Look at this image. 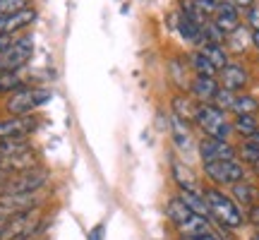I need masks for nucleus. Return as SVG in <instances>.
Listing matches in <instances>:
<instances>
[{
    "label": "nucleus",
    "instance_id": "f704fd0d",
    "mask_svg": "<svg viewBox=\"0 0 259 240\" xmlns=\"http://www.w3.org/2000/svg\"><path fill=\"white\" fill-rule=\"evenodd\" d=\"M250 223H254V226H259V202L254 204L250 209Z\"/></svg>",
    "mask_w": 259,
    "mask_h": 240
},
{
    "label": "nucleus",
    "instance_id": "a19ab883",
    "mask_svg": "<svg viewBox=\"0 0 259 240\" xmlns=\"http://www.w3.org/2000/svg\"><path fill=\"white\" fill-rule=\"evenodd\" d=\"M252 168H254V173L259 176V161H254V164H252Z\"/></svg>",
    "mask_w": 259,
    "mask_h": 240
},
{
    "label": "nucleus",
    "instance_id": "c85d7f7f",
    "mask_svg": "<svg viewBox=\"0 0 259 240\" xmlns=\"http://www.w3.org/2000/svg\"><path fill=\"white\" fill-rule=\"evenodd\" d=\"M24 8H31V0H0V17L15 15Z\"/></svg>",
    "mask_w": 259,
    "mask_h": 240
},
{
    "label": "nucleus",
    "instance_id": "ea45409f",
    "mask_svg": "<svg viewBox=\"0 0 259 240\" xmlns=\"http://www.w3.org/2000/svg\"><path fill=\"white\" fill-rule=\"evenodd\" d=\"M8 178H10V173H5V171H0V187L8 183Z\"/></svg>",
    "mask_w": 259,
    "mask_h": 240
},
{
    "label": "nucleus",
    "instance_id": "cd10ccee",
    "mask_svg": "<svg viewBox=\"0 0 259 240\" xmlns=\"http://www.w3.org/2000/svg\"><path fill=\"white\" fill-rule=\"evenodd\" d=\"M233 103H235V92H231V89H219L216 92V96H213V106L216 108H221V111H231Z\"/></svg>",
    "mask_w": 259,
    "mask_h": 240
},
{
    "label": "nucleus",
    "instance_id": "72a5a7b5",
    "mask_svg": "<svg viewBox=\"0 0 259 240\" xmlns=\"http://www.w3.org/2000/svg\"><path fill=\"white\" fill-rule=\"evenodd\" d=\"M12 41H15V36H0V56H3V53L8 51Z\"/></svg>",
    "mask_w": 259,
    "mask_h": 240
},
{
    "label": "nucleus",
    "instance_id": "bb28decb",
    "mask_svg": "<svg viewBox=\"0 0 259 240\" xmlns=\"http://www.w3.org/2000/svg\"><path fill=\"white\" fill-rule=\"evenodd\" d=\"M31 144L27 139H0V156H12V154H22L29 151Z\"/></svg>",
    "mask_w": 259,
    "mask_h": 240
},
{
    "label": "nucleus",
    "instance_id": "39448f33",
    "mask_svg": "<svg viewBox=\"0 0 259 240\" xmlns=\"http://www.w3.org/2000/svg\"><path fill=\"white\" fill-rule=\"evenodd\" d=\"M41 226V216H38V207L22 212L17 216H12L8 223L0 226V240H29V235H34Z\"/></svg>",
    "mask_w": 259,
    "mask_h": 240
},
{
    "label": "nucleus",
    "instance_id": "393cba45",
    "mask_svg": "<svg viewBox=\"0 0 259 240\" xmlns=\"http://www.w3.org/2000/svg\"><path fill=\"white\" fill-rule=\"evenodd\" d=\"M235 115H254L259 111V101L254 96H235V103L231 108Z\"/></svg>",
    "mask_w": 259,
    "mask_h": 240
},
{
    "label": "nucleus",
    "instance_id": "c9c22d12",
    "mask_svg": "<svg viewBox=\"0 0 259 240\" xmlns=\"http://www.w3.org/2000/svg\"><path fill=\"white\" fill-rule=\"evenodd\" d=\"M235 8H242V10H250L254 5V0H231Z\"/></svg>",
    "mask_w": 259,
    "mask_h": 240
},
{
    "label": "nucleus",
    "instance_id": "4be33fe9",
    "mask_svg": "<svg viewBox=\"0 0 259 240\" xmlns=\"http://www.w3.org/2000/svg\"><path fill=\"white\" fill-rule=\"evenodd\" d=\"M22 87H24L22 70H12V72L0 74V94H15L17 89H22Z\"/></svg>",
    "mask_w": 259,
    "mask_h": 240
},
{
    "label": "nucleus",
    "instance_id": "58836bf2",
    "mask_svg": "<svg viewBox=\"0 0 259 240\" xmlns=\"http://www.w3.org/2000/svg\"><path fill=\"white\" fill-rule=\"evenodd\" d=\"M252 46L259 48V31H252Z\"/></svg>",
    "mask_w": 259,
    "mask_h": 240
},
{
    "label": "nucleus",
    "instance_id": "a211bd4d",
    "mask_svg": "<svg viewBox=\"0 0 259 240\" xmlns=\"http://www.w3.org/2000/svg\"><path fill=\"white\" fill-rule=\"evenodd\" d=\"M180 199H183L194 214L206 216V219L211 216V214H209V204H206V199H204L202 192H197V190H180Z\"/></svg>",
    "mask_w": 259,
    "mask_h": 240
},
{
    "label": "nucleus",
    "instance_id": "473e14b6",
    "mask_svg": "<svg viewBox=\"0 0 259 240\" xmlns=\"http://www.w3.org/2000/svg\"><path fill=\"white\" fill-rule=\"evenodd\" d=\"M183 240H221V235L216 231H209V233H197V235H185Z\"/></svg>",
    "mask_w": 259,
    "mask_h": 240
},
{
    "label": "nucleus",
    "instance_id": "aec40b11",
    "mask_svg": "<svg viewBox=\"0 0 259 240\" xmlns=\"http://www.w3.org/2000/svg\"><path fill=\"white\" fill-rule=\"evenodd\" d=\"M173 178L180 185V190H197L199 192V185L194 180V173L187 166H183L180 161H173Z\"/></svg>",
    "mask_w": 259,
    "mask_h": 240
},
{
    "label": "nucleus",
    "instance_id": "7ed1b4c3",
    "mask_svg": "<svg viewBox=\"0 0 259 240\" xmlns=\"http://www.w3.org/2000/svg\"><path fill=\"white\" fill-rule=\"evenodd\" d=\"M51 96L53 94L48 92V89H44V87H22L15 94H10L5 108H8L10 115H29V113L36 111V108L46 106L51 101Z\"/></svg>",
    "mask_w": 259,
    "mask_h": 240
},
{
    "label": "nucleus",
    "instance_id": "1a4fd4ad",
    "mask_svg": "<svg viewBox=\"0 0 259 240\" xmlns=\"http://www.w3.org/2000/svg\"><path fill=\"white\" fill-rule=\"evenodd\" d=\"M38 128V118L34 113L29 115H10L0 120V139H27Z\"/></svg>",
    "mask_w": 259,
    "mask_h": 240
},
{
    "label": "nucleus",
    "instance_id": "a878e982",
    "mask_svg": "<svg viewBox=\"0 0 259 240\" xmlns=\"http://www.w3.org/2000/svg\"><path fill=\"white\" fill-rule=\"evenodd\" d=\"M233 130L240 132L242 137H252L259 130V120L254 115H238V118L233 120Z\"/></svg>",
    "mask_w": 259,
    "mask_h": 240
},
{
    "label": "nucleus",
    "instance_id": "4c0bfd02",
    "mask_svg": "<svg viewBox=\"0 0 259 240\" xmlns=\"http://www.w3.org/2000/svg\"><path fill=\"white\" fill-rule=\"evenodd\" d=\"M247 142H250V144H254V147L259 149V130L254 132V135H252V137H247Z\"/></svg>",
    "mask_w": 259,
    "mask_h": 240
},
{
    "label": "nucleus",
    "instance_id": "412c9836",
    "mask_svg": "<svg viewBox=\"0 0 259 240\" xmlns=\"http://www.w3.org/2000/svg\"><path fill=\"white\" fill-rule=\"evenodd\" d=\"M190 63H192V70L199 74V77H216V72H219V70L213 67V63L204 56L202 51H194L192 58H190Z\"/></svg>",
    "mask_w": 259,
    "mask_h": 240
},
{
    "label": "nucleus",
    "instance_id": "0eeeda50",
    "mask_svg": "<svg viewBox=\"0 0 259 240\" xmlns=\"http://www.w3.org/2000/svg\"><path fill=\"white\" fill-rule=\"evenodd\" d=\"M31 56H34V38L31 36L15 38L8 51L0 56V74L12 72V70H22L31 60Z\"/></svg>",
    "mask_w": 259,
    "mask_h": 240
},
{
    "label": "nucleus",
    "instance_id": "f8f14e48",
    "mask_svg": "<svg viewBox=\"0 0 259 240\" xmlns=\"http://www.w3.org/2000/svg\"><path fill=\"white\" fill-rule=\"evenodd\" d=\"M247 82H250V74H247V70L238 63H228L226 67L219 70V84H221L223 89L240 92V89H245Z\"/></svg>",
    "mask_w": 259,
    "mask_h": 240
},
{
    "label": "nucleus",
    "instance_id": "dca6fc26",
    "mask_svg": "<svg viewBox=\"0 0 259 240\" xmlns=\"http://www.w3.org/2000/svg\"><path fill=\"white\" fill-rule=\"evenodd\" d=\"M231 187H233V197H235V202L242 204V207H254V204L259 202V187L257 185L240 180V183L231 185Z\"/></svg>",
    "mask_w": 259,
    "mask_h": 240
},
{
    "label": "nucleus",
    "instance_id": "2f4dec72",
    "mask_svg": "<svg viewBox=\"0 0 259 240\" xmlns=\"http://www.w3.org/2000/svg\"><path fill=\"white\" fill-rule=\"evenodd\" d=\"M247 24L252 27V31H259V5H252L247 10Z\"/></svg>",
    "mask_w": 259,
    "mask_h": 240
},
{
    "label": "nucleus",
    "instance_id": "9d476101",
    "mask_svg": "<svg viewBox=\"0 0 259 240\" xmlns=\"http://www.w3.org/2000/svg\"><path fill=\"white\" fill-rule=\"evenodd\" d=\"M199 156H202V164H213V161H235L238 154L228 139L206 137L199 142Z\"/></svg>",
    "mask_w": 259,
    "mask_h": 240
},
{
    "label": "nucleus",
    "instance_id": "5701e85b",
    "mask_svg": "<svg viewBox=\"0 0 259 240\" xmlns=\"http://www.w3.org/2000/svg\"><path fill=\"white\" fill-rule=\"evenodd\" d=\"M199 51H202L204 56L211 60L216 70H221V67H226V65H228V53H226V51H223V46H219V44H202V48H199Z\"/></svg>",
    "mask_w": 259,
    "mask_h": 240
},
{
    "label": "nucleus",
    "instance_id": "6ab92c4d",
    "mask_svg": "<svg viewBox=\"0 0 259 240\" xmlns=\"http://www.w3.org/2000/svg\"><path fill=\"white\" fill-rule=\"evenodd\" d=\"M197 108H199V103H194L190 96H176L173 99V115H178L180 120L192 123L197 118Z\"/></svg>",
    "mask_w": 259,
    "mask_h": 240
},
{
    "label": "nucleus",
    "instance_id": "b1692460",
    "mask_svg": "<svg viewBox=\"0 0 259 240\" xmlns=\"http://www.w3.org/2000/svg\"><path fill=\"white\" fill-rule=\"evenodd\" d=\"M170 130H173V137H176V144L178 147H190V128H187V120H180L178 115H173L170 120Z\"/></svg>",
    "mask_w": 259,
    "mask_h": 240
},
{
    "label": "nucleus",
    "instance_id": "7c9ffc66",
    "mask_svg": "<svg viewBox=\"0 0 259 240\" xmlns=\"http://www.w3.org/2000/svg\"><path fill=\"white\" fill-rule=\"evenodd\" d=\"M228 36H231V48L233 51H242V48L247 46V38L252 41V36H247V31H245L242 27H238L233 34H228Z\"/></svg>",
    "mask_w": 259,
    "mask_h": 240
},
{
    "label": "nucleus",
    "instance_id": "f257e3e1",
    "mask_svg": "<svg viewBox=\"0 0 259 240\" xmlns=\"http://www.w3.org/2000/svg\"><path fill=\"white\" fill-rule=\"evenodd\" d=\"M166 214H168V221L173 223L183 235H197V233L213 231L209 219H206V216H199V214H194L180 197H173V199L168 202Z\"/></svg>",
    "mask_w": 259,
    "mask_h": 240
},
{
    "label": "nucleus",
    "instance_id": "6e6552de",
    "mask_svg": "<svg viewBox=\"0 0 259 240\" xmlns=\"http://www.w3.org/2000/svg\"><path fill=\"white\" fill-rule=\"evenodd\" d=\"M204 173L211 178L216 185H235L245 180V168L238 161H213L204 164Z\"/></svg>",
    "mask_w": 259,
    "mask_h": 240
},
{
    "label": "nucleus",
    "instance_id": "423d86ee",
    "mask_svg": "<svg viewBox=\"0 0 259 240\" xmlns=\"http://www.w3.org/2000/svg\"><path fill=\"white\" fill-rule=\"evenodd\" d=\"M48 183V173L41 168H31V171H22L8 178V183L0 187V194H27L38 192L44 185Z\"/></svg>",
    "mask_w": 259,
    "mask_h": 240
},
{
    "label": "nucleus",
    "instance_id": "f3484780",
    "mask_svg": "<svg viewBox=\"0 0 259 240\" xmlns=\"http://www.w3.org/2000/svg\"><path fill=\"white\" fill-rule=\"evenodd\" d=\"M178 31H180V36L185 38L187 44H194V46H202V24H197L194 19L185 17V15H180L178 19Z\"/></svg>",
    "mask_w": 259,
    "mask_h": 240
},
{
    "label": "nucleus",
    "instance_id": "9b49d317",
    "mask_svg": "<svg viewBox=\"0 0 259 240\" xmlns=\"http://www.w3.org/2000/svg\"><path fill=\"white\" fill-rule=\"evenodd\" d=\"M34 19H36V10L34 8H24L19 12H15V15L0 17V36H15L17 31L27 29Z\"/></svg>",
    "mask_w": 259,
    "mask_h": 240
},
{
    "label": "nucleus",
    "instance_id": "79ce46f5",
    "mask_svg": "<svg viewBox=\"0 0 259 240\" xmlns=\"http://www.w3.org/2000/svg\"><path fill=\"white\" fill-rule=\"evenodd\" d=\"M252 240H259V233H257V235H254V238H252Z\"/></svg>",
    "mask_w": 259,
    "mask_h": 240
},
{
    "label": "nucleus",
    "instance_id": "f03ea898",
    "mask_svg": "<svg viewBox=\"0 0 259 240\" xmlns=\"http://www.w3.org/2000/svg\"><path fill=\"white\" fill-rule=\"evenodd\" d=\"M204 199L209 204V214L221 226H226V228H240L245 223V216H242L238 202L233 197H228V194H223L221 190H216V187L204 190Z\"/></svg>",
    "mask_w": 259,
    "mask_h": 240
},
{
    "label": "nucleus",
    "instance_id": "4468645a",
    "mask_svg": "<svg viewBox=\"0 0 259 240\" xmlns=\"http://www.w3.org/2000/svg\"><path fill=\"white\" fill-rule=\"evenodd\" d=\"M213 24L221 29L223 34L228 36L233 34L235 29L240 27V17H238V8L233 5V3H219V10H216V15H213Z\"/></svg>",
    "mask_w": 259,
    "mask_h": 240
},
{
    "label": "nucleus",
    "instance_id": "ddd939ff",
    "mask_svg": "<svg viewBox=\"0 0 259 240\" xmlns=\"http://www.w3.org/2000/svg\"><path fill=\"white\" fill-rule=\"evenodd\" d=\"M36 168V154L34 149L22 151V154H12V156H0V171H5L10 176L22 173V171H31Z\"/></svg>",
    "mask_w": 259,
    "mask_h": 240
},
{
    "label": "nucleus",
    "instance_id": "2eb2a0df",
    "mask_svg": "<svg viewBox=\"0 0 259 240\" xmlns=\"http://www.w3.org/2000/svg\"><path fill=\"white\" fill-rule=\"evenodd\" d=\"M190 89H192L194 99L209 103V101H213V96H216V92L221 89V84H219L216 77H199V74H197L192 82H190Z\"/></svg>",
    "mask_w": 259,
    "mask_h": 240
},
{
    "label": "nucleus",
    "instance_id": "e433bc0d",
    "mask_svg": "<svg viewBox=\"0 0 259 240\" xmlns=\"http://www.w3.org/2000/svg\"><path fill=\"white\" fill-rule=\"evenodd\" d=\"M101 233H103V226H96L92 231V240H101Z\"/></svg>",
    "mask_w": 259,
    "mask_h": 240
},
{
    "label": "nucleus",
    "instance_id": "20e7f679",
    "mask_svg": "<svg viewBox=\"0 0 259 240\" xmlns=\"http://www.w3.org/2000/svg\"><path fill=\"white\" fill-rule=\"evenodd\" d=\"M194 123L204 130L206 137H213V139H228V135L233 130V125L226 120V111L216 108L213 103H199Z\"/></svg>",
    "mask_w": 259,
    "mask_h": 240
},
{
    "label": "nucleus",
    "instance_id": "c756f323",
    "mask_svg": "<svg viewBox=\"0 0 259 240\" xmlns=\"http://www.w3.org/2000/svg\"><path fill=\"white\" fill-rule=\"evenodd\" d=\"M235 154H240V158L245 161V164H254V161H259V149L254 147V144H250L247 139L242 142L240 149H238Z\"/></svg>",
    "mask_w": 259,
    "mask_h": 240
}]
</instances>
